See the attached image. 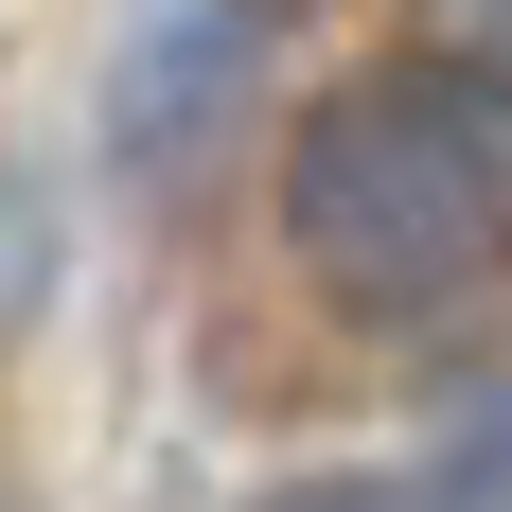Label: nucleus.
Returning a JSON list of instances; mask_svg holds the SVG:
<instances>
[{
  "label": "nucleus",
  "instance_id": "obj_2",
  "mask_svg": "<svg viewBox=\"0 0 512 512\" xmlns=\"http://www.w3.org/2000/svg\"><path fill=\"white\" fill-rule=\"evenodd\" d=\"M265 53H283V0H142L124 53H106V159L124 177H195L248 124Z\"/></svg>",
  "mask_w": 512,
  "mask_h": 512
},
{
  "label": "nucleus",
  "instance_id": "obj_1",
  "mask_svg": "<svg viewBox=\"0 0 512 512\" xmlns=\"http://www.w3.org/2000/svg\"><path fill=\"white\" fill-rule=\"evenodd\" d=\"M283 248L371 336H442V318L512 301V106L460 53L336 71L283 142Z\"/></svg>",
  "mask_w": 512,
  "mask_h": 512
},
{
  "label": "nucleus",
  "instance_id": "obj_3",
  "mask_svg": "<svg viewBox=\"0 0 512 512\" xmlns=\"http://www.w3.org/2000/svg\"><path fill=\"white\" fill-rule=\"evenodd\" d=\"M248 512H442V477H283Z\"/></svg>",
  "mask_w": 512,
  "mask_h": 512
},
{
  "label": "nucleus",
  "instance_id": "obj_4",
  "mask_svg": "<svg viewBox=\"0 0 512 512\" xmlns=\"http://www.w3.org/2000/svg\"><path fill=\"white\" fill-rule=\"evenodd\" d=\"M424 18H442V53H460L477 89H495V106H512V0H424Z\"/></svg>",
  "mask_w": 512,
  "mask_h": 512
}]
</instances>
